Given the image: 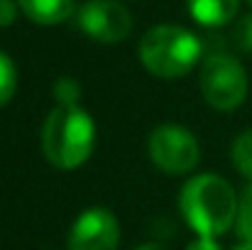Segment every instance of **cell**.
<instances>
[{
	"label": "cell",
	"mask_w": 252,
	"mask_h": 250,
	"mask_svg": "<svg viewBox=\"0 0 252 250\" xmlns=\"http://www.w3.org/2000/svg\"><path fill=\"white\" fill-rule=\"evenodd\" d=\"M240 199L220 174H196L179 194V211L196 236L220 238L238 223Z\"/></svg>",
	"instance_id": "6da1fadb"
},
{
	"label": "cell",
	"mask_w": 252,
	"mask_h": 250,
	"mask_svg": "<svg viewBox=\"0 0 252 250\" xmlns=\"http://www.w3.org/2000/svg\"><path fill=\"white\" fill-rule=\"evenodd\" d=\"M39 145L49 165L71 172L88 162L95 147V123L84 106H54L39 133Z\"/></svg>",
	"instance_id": "7a4b0ae2"
},
{
	"label": "cell",
	"mask_w": 252,
	"mask_h": 250,
	"mask_svg": "<svg viewBox=\"0 0 252 250\" xmlns=\"http://www.w3.org/2000/svg\"><path fill=\"white\" fill-rule=\"evenodd\" d=\"M201 39L181 25H155L150 27L140 44L137 57L142 67L157 79H181L201 62Z\"/></svg>",
	"instance_id": "3957f363"
},
{
	"label": "cell",
	"mask_w": 252,
	"mask_h": 250,
	"mask_svg": "<svg viewBox=\"0 0 252 250\" xmlns=\"http://www.w3.org/2000/svg\"><path fill=\"white\" fill-rule=\"evenodd\" d=\"M198 86H201L203 101L211 108L220 113H230L245 103L250 81L240 59L225 52H216L203 59L201 71H198Z\"/></svg>",
	"instance_id": "277c9868"
},
{
	"label": "cell",
	"mask_w": 252,
	"mask_h": 250,
	"mask_svg": "<svg viewBox=\"0 0 252 250\" xmlns=\"http://www.w3.org/2000/svg\"><path fill=\"white\" fill-rule=\"evenodd\" d=\"M147 150L155 167L171 177L191 174L201 162V145L196 135L189 128L176 125V123L157 125L150 133Z\"/></svg>",
	"instance_id": "5b68a950"
},
{
	"label": "cell",
	"mask_w": 252,
	"mask_h": 250,
	"mask_svg": "<svg viewBox=\"0 0 252 250\" xmlns=\"http://www.w3.org/2000/svg\"><path fill=\"white\" fill-rule=\"evenodd\" d=\"M76 25L100 44H118L132 32V15L120 0H86L76 10Z\"/></svg>",
	"instance_id": "8992f818"
},
{
	"label": "cell",
	"mask_w": 252,
	"mask_h": 250,
	"mask_svg": "<svg viewBox=\"0 0 252 250\" xmlns=\"http://www.w3.org/2000/svg\"><path fill=\"white\" fill-rule=\"evenodd\" d=\"M120 223L105 206H91L71 223L66 250H118Z\"/></svg>",
	"instance_id": "52a82bcc"
},
{
	"label": "cell",
	"mask_w": 252,
	"mask_h": 250,
	"mask_svg": "<svg viewBox=\"0 0 252 250\" xmlns=\"http://www.w3.org/2000/svg\"><path fill=\"white\" fill-rule=\"evenodd\" d=\"M191 17L201 27H223L238 17L240 0H186Z\"/></svg>",
	"instance_id": "ba28073f"
},
{
	"label": "cell",
	"mask_w": 252,
	"mask_h": 250,
	"mask_svg": "<svg viewBox=\"0 0 252 250\" xmlns=\"http://www.w3.org/2000/svg\"><path fill=\"white\" fill-rule=\"evenodd\" d=\"M17 5L27 20L44 25V27H54V25L69 20L76 10L74 0H17Z\"/></svg>",
	"instance_id": "9c48e42d"
},
{
	"label": "cell",
	"mask_w": 252,
	"mask_h": 250,
	"mask_svg": "<svg viewBox=\"0 0 252 250\" xmlns=\"http://www.w3.org/2000/svg\"><path fill=\"white\" fill-rule=\"evenodd\" d=\"M230 160L233 167L243 174L252 179V128L240 133L235 140H233V147H230Z\"/></svg>",
	"instance_id": "30bf717a"
},
{
	"label": "cell",
	"mask_w": 252,
	"mask_h": 250,
	"mask_svg": "<svg viewBox=\"0 0 252 250\" xmlns=\"http://www.w3.org/2000/svg\"><path fill=\"white\" fill-rule=\"evenodd\" d=\"M17 91V67L15 62L0 49V108L12 101Z\"/></svg>",
	"instance_id": "8fae6325"
},
{
	"label": "cell",
	"mask_w": 252,
	"mask_h": 250,
	"mask_svg": "<svg viewBox=\"0 0 252 250\" xmlns=\"http://www.w3.org/2000/svg\"><path fill=\"white\" fill-rule=\"evenodd\" d=\"M54 101L57 106H79L81 101V83L71 76H62L54 83Z\"/></svg>",
	"instance_id": "7c38bea8"
},
{
	"label": "cell",
	"mask_w": 252,
	"mask_h": 250,
	"mask_svg": "<svg viewBox=\"0 0 252 250\" xmlns=\"http://www.w3.org/2000/svg\"><path fill=\"white\" fill-rule=\"evenodd\" d=\"M238 236L243 241L252 243V184L240 196V209H238Z\"/></svg>",
	"instance_id": "4fadbf2b"
},
{
	"label": "cell",
	"mask_w": 252,
	"mask_h": 250,
	"mask_svg": "<svg viewBox=\"0 0 252 250\" xmlns=\"http://www.w3.org/2000/svg\"><path fill=\"white\" fill-rule=\"evenodd\" d=\"M235 44L243 49V52H252V15L240 17V22L235 25Z\"/></svg>",
	"instance_id": "5bb4252c"
},
{
	"label": "cell",
	"mask_w": 252,
	"mask_h": 250,
	"mask_svg": "<svg viewBox=\"0 0 252 250\" xmlns=\"http://www.w3.org/2000/svg\"><path fill=\"white\" fill-rule=\"evenodd\" d=\"M20 15L17 0H0V27H10Z\"/></svg>",
	"instance_id": "9a60e30c"
},
{
	"label": "cell",
	"mask_w": 252,
	"mask_h": 250,
	"mask_svg": "<svg viewBox=\"0 0 252 250\" xmlns=\"http://www.w3.org/2000/svg\"><path fill=\"white\" fill-rule=\"evenodd\" d=\"M186 250H220L218 246V238H211V236H196V241H191Z\"/></svg>",
	"instance_id": "2e32d148"
},
{
	"label": "cell",
	"mask_w": 252,
	"mask_h": 250,
	"mask_svg": "<svg viewBox=\"0 0 252 250\" xmlns=\"http://www.w3.org/2000/svg\"><path fill=\"white\" fill-rule=\"evenodd\" d=\"M135 250H167V248L159 246V243H142V246H137Z\"/></svg>",
	"instance_id": "e0dca14e"
},
{
	"label": "cell",
	"mask_w": 252,
	"mask_h": 250,
	"mask_svg": "<svg viewBox=\"0 0 252 250\" xmlns=\"http://www.w3.org/2000/svg\"><path fill=\"white\" fill-rule=\"evenodd\" d=\"M230 250H252V243H248V241H243V243H238L235 248H230Z\"/></svg>",
	"instance_id": "ac0fdd59"
},
{
	"label": "cell",
	"mask_w": 252,
	"mask_h": 250,
	"mask_svg": "<svg viewBox=\"0 0 252 250\" xmlns=\"http://www.w3.org/2000/svg\"><path fill=\"white\" fill-rule=\"evenodd\" d=\"M248 2H250V5H252V0H248Z\"/></svg>",
	"instance_id": "d6986e66"
},
{
	"label": "cell",
	"mask_w": 252,
	"mask_h": 250,
	"mask_svg": "<svg viewBox=\"0 0 252 250\" xmlns=\"http://www.w3.org/2000/svg\"><path fill=\"white\" fill-rule=\"evenodd\" d=\"M49 250H54V248H49Z\"/></svg>",
	"instance_id": "ffe728a7"
}]
</instances>
